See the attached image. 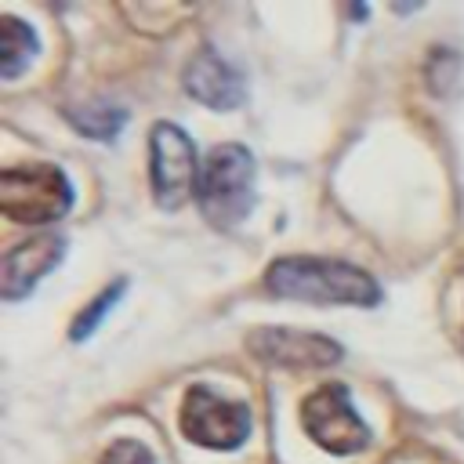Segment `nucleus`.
<instances>
[{"instance_id":"nucleus-1","label":"nucleus","mask_w":464,"mask_h":464,"mask_svg":"<svg viewBox=\"0 0 464 464\" xmlns=\"http://www.w3.org/2000/svg\"><path fill=\"white\" fill-rule=\"evenodd\" d=\"M265 290L272 297L308 301V304H381V283L359 265L337 257H279L265 272Z\"/></svg>"},{"instance_id":"nucleus-2","label":"nucleus","mask_w":464,"mask_h":464,"mask_svg":"<svg viewBox=\"0 0 464 464\" xmlns=\"http://www.w3.org/2000/svg\"><path fill=\"white\" fill-rule=\"evenodd\" d=\"M199 214L214 228H236L254 207V156L239 141L214 145L203 156L196 181Z\"/></svg>"},{"instance_id":"nucleus-3","label":"nucleus","mask_w":464,"mask_h":464,"mask_svg":"<svg viewBox=\"0 0 464 464\" xmlns=\"http://www.w3.org/2000/svg\"><path fill=\"white\" fill-rule=\"evenodd\" d=\"M76 192L62 167L25 163L0 174V210L22 225H54L69 214Z\"/></svg>"},{"instance_id":"nucleus-4","label":"nucleus","mask_w":464,"mask_h":464,"mask_svg":"<svg viewBox=\"0 0 464 464\" xmlns=\"http://www.w3.org/2000/svg\"><path fill=\"white\" fill-rule=\"evenodd\" d=\"M301 428L319 450L334 457H352L370 446V424L359 417L348 388L337 381L315 388L301 402Z\"/></svg>"},{"instance_id":"nucleus-5","label":"nucleus","mask_w":464,"mask_h":464,"mask_svg":"<svg viewBox=\"0 0 464 464\" xmlns=\"http://www.w3.org/2000/svg\"><path fill=\"white\" fill-rule=\"evenodd\" d=\"M199 156L192 138L178 127V123H152L149 130V185H152V199L163 210H178L188 196H196V181H199Z\"/></svg>"},{"instance_id":"nucleus-6","label":"nucleus","mask_w":464,"mask_h":464,"mask_svg":"<svg viewBox=\"0 0 464 464\" xmlns=\"http://www.w3.org/2000/svg\"><path fill=\"white\" fill-rule=\"evenodd\" d=\"M250 410L236 399L218 395L207 384H192L178 406V428L188 442L207 450H236L250 435Z\"/></svg>"},{"instance_id":"nucleus-7","label":"nucleus","mask_w":464,"mask_h":464,"mask_svg":"<svg viewBox=\"0 0 464 464\" xmlns=\"http://www.w3.org/2000/svg\"><path fill=\"white\" fill-rule=\"evenodd\" d=\"M250 352L279 370H326L337 366L344 359V348L326 337V334H312V330H286V326H261L250 330L246 337Z\"/></svg>"},{"instance_id":"nucleus-8","label":"nucleus","mask_w":464,"mask_h":464,"mask_svg":"<svg viewBox=\"0 0 464 464\" xmlns=\"http://www.w3.org/2000/svg\"><path fill=\"white\" fill-rule=\"evenodd\" d=\"M181 83H185L188 98H196V102L207 105V109H221V112L243 105V98H246V80H243L239 65H232V62H228L218 47H210V44H203V47L192 54V62L185 65Z\"/></svg>"},{"instance_id":"nucleus-9","label":"nucleus","mask_w":464,"mask_h":464,"mask_svg":"<svg viewBox=\"0 0 464 464\" xmlns=\"http://www.w3.org/2000/svg\"><path fill=\"white\" fill-rule=\"evenodd\" d=\"M62 254H65V236L62 232H40V236L22 239L0 261V294L7 301L25 297L47 272L58 268Z\"/></svg>"},{"instance_id":"nucleus-10","label":"nucleus","mask_w":464,"mask_h":464,"mask_svg":"<svg viewBox=\"0 0 464 464\" xmlns=\"http://www.w3.org/2000/svg\"><path fill=\"white\" fill-rule=\"evenodd\" d=\"M40 44L29 22L14 18V14H0V76L14 80L33 58H36Z\"/></svg>"},{"instance_id":"nucleus-11","label":"nucleus","mask_w":464,"mask_h":464,"mask_svg":"<svg viewBox=\"0 0 464 464\" xmlns=\"http://www.w3.org/2000/svg\"><path fill=\"white\" fill-rule=\"evenodd\" d=\"M65 120L87 134V138H98V141H112L123 123H127V112L120 105H109V102H91L83 109H65Z\"/></svg>"},{"instance_id":"nucleus-12","label":"nucleus","mask_w":464,"mask_h":464,"mask_svg":"<svg viewBox=\"0 0 464 464\" xmlns=\"http://www.w3.org/2000/svg\"><path fill=\"white\" fill-rule=\"evenodd\" d=\"M123 290H127V279H116V283H109V286H105V290H102V294H98V297H94V301H91V304H87V308H83V312L72 319V326H69V337H72V341H83V337H91V334L98 330L102 315H105V312H109V308H112V304L123 297Z\"/></svg>"},{"instance_id":"nucleus-13","label":"nucleus","mask_w":464,"mask_h":464,"mask_svg":"<svg viewBox=\"0 0 464 464\" xmlns=\"http://www.w3.org/2000/svg\"><path fill=\"white\" fill-rule=\"evenodd\" d=\"M102 464H156L152 450L138 439H116L105 453H102Z\"/></svg>"}]
</instances>
